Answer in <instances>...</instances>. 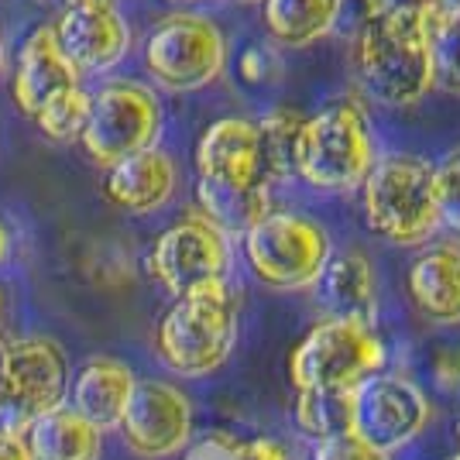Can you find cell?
I'll use <instances>...</instances> for the list:
<instances>
[{
    "instance_id": "7a4b0ae2",
    "label": "cell",
    "mask_w": 460,
    "mask_h": 460,
    "mask_svg": "<svg viewBox=\"0 0 460 460\" xmlns=\"http://www.w3.org/2000/svg\"><path fill=\"white\" fill-rule=\"evenodd\" d=\"M241 330V303L227 282L196 286L169 296V306L158 313L152 347L158 365L175 378H210L227 367Z\"/></svg>"
},
{
    "instance_id": "6da1fadb",
    "label": "cell",
    "mask_w": 460,
    "mask_h": 460,
    "mask_svg": "<svg viewBox=\"0 0 460 460\" xmlns=\"http://www.w3.org/2000/svg\"><path fill=\"white\" fill-rule=\"evenodd\" d=\"M358 76L371 100L405 111L437 86V39L426 0H388L358 31Z\"/></svg>"
},
{
    "instance_id": "ba28073f",
    "label": "cell",
    "mask_w": 460,
    "mask_h": 460,
    "mask_svg": "<svg viewBox=\"0 0 460 460\" xmlns=\"http://www.w3.org/2000/svg\"><path fill=\"white\" fill-rule=\"evenodd\" d=\"M227 39L207 14L175 11L155 21L145 39V73L169 93H196L224 76Z\"/></svg>"
},
{
    "instance_id": "9a60e30c",
    "label": "cell",
    "mask_w": 460,
    "mask_h": 460,
    "mask_svg": "<svg viewBox=\"0 0 460 460\" xmlns=\"http://www.w3.org/2000/svg\"><path fill=\"white\" fill-rule=\"evenodd\" d=\"M405 296L433 326H460V241H426L405 265Z\"/></svg>"
},
{
    "instance_id": "d4e9b609",
    "label": "cell",
    "mask_w": 460,
    "mask_h": 460,
    "mask_svg": "<svg viewBox=\"0 0 460 460\" xmlns=\"http://www.w3.org/2000/svg\"><path fill=\"white\" fill-rule=\"evenodd\" d=\"M90 100H93V93H90L83 83H76V86H69V90H62L58 96H52L31 120H35V128H39L49 141L69 145V141H79L83 128H86Z\"/></svg>"
},
{
    "instance_id": "52a82bcc",
    "label": "cell",
    "mask_w": 460,
    "mask_h": 460,
    "mask_svg": "<svg viewBox=\"0 0 460 460\" xmlns=\"http://www.w3.org/2000/svg\"><path fill=\"white\" fill-rule=\"evenodd\" d=\"M69 350L52 333H21L0 344V433H21L35 416L66 402Z\"/></svg>"
},
{
    "instance_id": "5bb4252c",
    "label": "cell",
    "mask_w": 460,
    "mask_h": 460,
    "mask_svg": "<svg viewBox=\"0 0 460 460\" xmlns=\"http://www.w3.org/2000/svg\"><path fill=\"white\" fill-rule=\"evenodd\" d=\"M52 28L79 76L107 73L131 52V24L117 7H66Z\"/></svg>"
},
{
    "instance_id": "277c9868",
    "label": "cell",
    "mask_w": 460,
    "mask_h": 460,
    "mask_svg": "<svg viewBox=\"0 0 460 460\" xmlns=\"http://www.w3.org/2000/svg\"><path fill=\"white\" fill-rule=\"evenodd\" d=\"M244 269L258 286L271 292H306L316 288L333 251L330 230L303 210L271 207L241 237Z\"/></svg>"
},
{
    "instance_id": "7c38bea8",
    "label": "cell",
    "mask_w": 460,
    "mask_h": 460,
    "mask_svg": "<svg viewBox=\"0 0 460 460\" xmlns=\"http://www.w3.org/2000/svg\"><path fill=\"white\" fill-rule=\"evenodd\" d=\"M120 443L137 460H169L190 450L196 409L182 385L169 378H137L128 409L117 422Z\"/></svg>"
},
{
    "instance_id": "4316f807",
    "label": "cell",
    "mask_w": 460,
    "mask_h": 460,
    "mask_svg": "<svg viewBox=\"0 0 460 460\" xmlns=\"http://www.w3.org/2000/svg\"><path fill=\"white\" fill-rule=\"evenodd\" d=\"M433 175H437L440 230L450 241H460V145L450 148L440 162H433Z\"/></svg>"
},
{
    "instance_id": "d590c367",
    "label": "cell",
    "mask_w": 460,
    "mask_h": 460,
    "mask_svg": "<svg viewBox=\"0 0 460 460\" xmlns=\"http://www.w3.org/2000/svg\"><path fill=\"white\" fill-rule=\"evenodd\" d=\"M429 4H437L440 11H447V14H454V18H460V0H429Z\"/></svg>"
},
{
    "instance_id": "d6a6232c",
    "label": "cell",
    "mask_w": 460,
    "mask_h": 460,
    "mask_svg": "<svg viewBox=\"0 0 460 460\" xmlns=\"http://www.w3.org/2000/svg\"><path fill=\"white\" fill-rule=\"evenodd\" d=\"M11 337V292L0 282V344Z\"/></svg>"
},
{
    "instance_id": "ffe728a7",
    "label": "cell",
    "mask_w": 460,
    "mask_h": 460,
    "mask_svg": "<svg viewBox=\"0 0 460 460\" xmlns=\"http://www.w3.org/2000/svg\"><path fill=\"white\" fill-rule=\"evenodd\" d=\"M103 429L76 412L69 402L41 412L24 429L31 460H100L103 457Z\"/></svg>"
},
{
    "instance_id": "ab89813d",
    "label": "cell",
    "mask_w": 460,
    "mask_h": 460,
    "mask_svg": "<svg viewBox=\"0 0 460 460\" xmlns=\"http://www.w3.org/2000/svg\"><path fill=\"white\" fill-rule=\"evenodd\" d=\"M447 460H460V450H454V454H450Z\"/></svg>"
},
{
    "instance_id": "44dd1931",
    "label": "cell",
    "mask_w": 460,
    "mask_h": 460,
    "mask_svg": "<svg viewBox=\"0 0 460 460\" xmlns=\"http://www.w3.org/2000/svg\"><path fill=\"white\" fill-rule=\"evenodd\" d=\"M347 11V0H261V21L282 49H306L326 39Z\"/></svg>"
},
{
    "instance_id": "1f68e13d",
    "label": "cell",
    "mask_w": 460,
    "mask_h": 460,
    "mask_svg": "<svg viewBox=\"0 0 460 460\" xmlns=\"http://www.w3.org/2000/svg\"><path fill=\"white\" fill-rule=\"evenodd\" d=\"M0 460H31V450L21 433H0Z\"/></svg>"
},
{
    "instance_id": "e0dca14e",
    "label": "cell",
    "mask_w": 460,
    "mask_h": 460,
    "mask_svg": "<svg viewBox=\"0 0 460 460\" xmlns=\"http://www.w3.org/2000/svg\"><path fill=\"white\" fill-rule=\"evenodd\" d=\"M76 83H83V76H79L76 66L66 58L52 24H41L21 41L11 93H14V103H18V111L24 117H35L52 96L76 86Z\"/></svg>"
},
{
    "instance_id": "e575fe53",
    "label": "cell",
    "mask_w": 460,
    "mask_h": 460,
    "mask_svg": "<svg viewBox=\"0 0 460 460\" xmlns=\"http://www.w3.org/2000/svg\"><path fill=\"white\" fill-rule=\"evenodd\" d=\"M66 7H117V0H66Z\"/></svg>"
},
{
    "instance_id": "83f0119b",
    "label": "cell",
    "mask_w": 460,
    "mask_h": 460,
    "mask_svg": "<svg viewBox=\"0 0 460 460\" xmlns=\"http://www.w3.org/2000/svg\"><path fill=\"white\" fill-rule=\"evenodd\" d=\"M207 447H213L224 460H299L288 443L275 437H234V433H210Z\"/></svg>"
},
{
    "instance_id": "3957f363",
    "label": "cell",
    "mask_w": 460,
    "mask_h": 460,
    "mask_svg": "<svg viewBox=\"0 0 460 460\" xmlns=\"http://www.w3.org/2000/svg\"><path fill=\"white\" fill-rule=\"evenodd\" d=\"M365 227L392 248H420L440 234L433 162L412 152L378 155L358 186Z\"/></svg>"
},
{
    "instance_id": "603a6c76",
    "label": "cell",
    "mask_w": 460,
    "mask_h": 460,
    "mask_svg": "<svg viewBox=\"0 0 460 460\" xmlns=\"http://www.w3.org/2000/svg\"><path fill=\"white\" fill-rule=\"evenodd\" d=\"M306 114L279 107L258 120V135H261V155H265V172L271 186L292 182L296 179V155H299V135H303Z\"/></svg>"
},
{
    "instance_id": "60d3db41",
    "label": "cell",
    "mask_w": 460,
    "mask_h": 460,
    "mask_svg": "<svg viewBox=\"0 0 460 460\" xmlns=\"http://www.w3.org/2000/svg\"><path fill=\"white\" fill-rule=\"evenodd\" d=\"M457 443H460V426H457Z\"/></svg>"
},
{
    "instance_id": "4fadbf2b",
    "label": "cell",
    "mask_w": 460,
    "mask_h": 460,
    "mask_svg": "<svg viewBox=\"0 0 460 460\" xmlns=\"http://www.w3.org/2000/svg\"><path fill=\"white\" fill-rule=\"evenodd\" d=\"M196 179L234 186V190H275L265 172L258 120L248 117H217L203 128L192 152Z\"/></svg>"
},
{
    "instance_id": "5b68a950",
    "label": "cell",
    "mask_w": 460,
    "mask_h": 460,
    "mask_svg": "<svg viewBox=\"0 0 460 460\" xmlns=\"http://www.w3.org/2000/svg\"><path fill=\"white\" fill-rule=\"evenodd\" d=\"M378 158L375 128L361 103L333 100L306 117L296 155V179L309 190L341 196L354 192Z\"/></svg>"
},
{
    "instance_id": "f1b7e54d",
    "label": "cell",
    "mask_w": 460,
    "mask_h": 460,
    "mask_svg": "<svg viewBox=\"0 0 460 460\" xmlns=\"http://www.w3.org/2000/svg\"><path fill=\"white\" fill-rule=\"evenodd\" d=\"M309 460H395V457H388L382 450L367 447V443L358 440L350 429H344V433H337V437H326V440L313 443Z\"/></svg>"
},
{
    "instance_id": "74e56055",
    "label": "cell",
    "mask_w": 460,
    "mask_h": 460,
    "mask_svg": "<svg viewBox=\"0 0 460 460\" xmlns=\"http://www.w3.org/2000/svg\"><path fill=\"white\" fill-rule=\"evenodd\" d=\"M172 4H203V0H172Z\"/></svg>"
},
{
    "instance_id": "30bf717a",
    "label": "cell",
    "mask_w": 460,
    "mask_h": 460,
    "mask_svg": "<svg viewBox=\"0 0 460 460\" xmlns=\"http://www.w3.org/2000/svg\"><path fill=\"white\" fill-rule=\"evenodd\" d=\"M350 433L388 457L409 450L433 422V402L420 382L399 371H375L350 395Z\"/></svg>"
},
{
    "instance_id": "2e32d148",
    "label": "cell",
    "mask_w": 460,
    "mask_h": 460,
    "mask_svg": "<svg viewBox=\"0 0 460 460\" xmlns=\"http://www.w3.org/2000/svg\"><path fill=\"white\" fill-rule=\"evenodd\" d=\"M179 192V165L165 148H145L103 169L107 203L131 217H152L165 210Z\"/></svg>"
},
{
    "instance_id": "8fae6325",
    "label": "cell",
    "mask_w": 460,
    "mask_h": 460,
    "mask_svg": "<svg viewBox=\"0 0 460 460\" xmlns=\"http://www.w3.org/2000/svg\"><path fill=\"white\" fill-rule=\"evenodd\" d=\"M145 269L165 296L227 282L234 275V237L199 210L186 213L152 241Z\"/></svg>"
},
{
    "instance_id": "8d00e7d4",
    "label": "cell",
    "mask_w": 460,
    "mask_h": 460,
    "mask_svg": "<svg viewBox=\"0 0 460 460\" xmlns=\"http://www.w3.org/2000/svg\"><path fill=\"white\" fill-rule=\"evenodd\" d=\"M230 4H261V0H230Z\"/></svg>"
},
{
    "instance_id": "f35d334b",
    "label": "cell",
    "mask_w": 460,
    "mask_h": 460,
    "mask_svg": "<svg viewBox=\"0 0 460 460\" xmlns=\"http://www.w3.org/2000/svg\"><path fill=\"white\" fill-rule=\"evenodd\" d=\"M0 66H4V35H0Z\"/></svg>"
},
{
    "instance_id": "d6986e66",
    "label": "cell",
    "mask_w": 460,
    "mask_h": 460,
    "mask_svg": "<svg viewBox=\"0 0 460 460\" xmlns=\"http://www.w3.org/2000/svg\"><path fill=\"white\" fill-rule=\"evenodd\" d=\"M316 288L330 316H354V320L375 323L378 303H382V279L367 251L354 244L333 248Z\"/></svg>"
},
{
    "instance_id": "4dcf8cb0",
    "label": "cell",
    "mask_w": 460,
    "mask_h": 460,
    "mask_svg": "<svg viewBox=\"0 0 460 460\" xmlns=\"http://www.w3.org/2000/svg\"><path fill=\"white\" fill-rule=\"evenodd\" d=\"M429 382L447 395L460 392V344H443L429 354Z\"/></svg>"
},
{
    "instance_id": "8992f818",
    "label": "cell",
    "mask_w": 460,
    "mask_h": 460,
    "mask_svg": "<svg viewBox=\"0 0 460 460\" xmlns=\"http://www.w3.org/2000/svg\"><path fill=\"white\" fill-rule=\"evenodd\" d=\"M388 367V344L378 323L354 316H330L309 326L288 354V382L309 392L350 395L375 371Z\"/></svg>"
},
{
    "instance_id": "ac0fdd59",
    "label": "cell",
    "mask_w": 460,
    "mask_h": 460,
    "mask_svg": "<svg viewBox=\"0 0 460 460\" xmlns=\"http://www.w3.org/2000/svg\"><path fill=\"white\" fill-rule=\"evenodd\" d=\"M137 385V371L117 354H90L73 365L66 402L96 422L103 433L117 429V422L128 409V399Z\"/></svg>"
},
{
    "instance_id": "7402d4cb",
    "label": "cell",
    "mask_w": 460,
    "mask_h": 460,
    "mask_svg": "<svg viewBox=\"0 0 460 460\" xmlns=\"http://www.w3.org/2000/svg\"><path fill=\"white\" fill-rule=\"evenodd\" d=\"M196 207L220 230H227L230 237H241L275 203H271V190H234V186L196 179Z\"/></svg>"
},
{
    "instance_id": "cb8c5ba5",
    "label": "cell",
    "mask_w": 460,
    "mask_h": 460,
    "mask_svg": "<svg viewBox=\"0 0 460 460\" xmlns=\"http://www.w3.org/2000/svg\"><path fill=\"white\" fill-rule=\"evenodd\" d=\"M292 422H296V429H299L309 443L337 437V433H344L347 426H350L347 395L299 388L296 399H292Z\"/></svg>"
},
{
    "instance_id": "484cf974",
    "label": "cell",
    "mask_w": 460,
    "mask_h": 460,
    "mask_svg": "<svg viewBox=\"0 0 460 460\" xmlns=\"http://www.w3.org/2000/svg\"><path fill=\"white\" fill-rule=\"evenodd\" d=\"M429 21H433V39H437V86L460 93V18L440 11L429 4Z\"/></svg>"
},
{
    "instance_id": "836d02e7",
    "label": "cell",
    "mask_w": 460,
    "mask_h": 460,
    "mask_svg": "<svg viewBox=\"0 0 460 460\" xmlns=\"http://www.w3.org/2000/svg\"><path fill=\"white\" fill-rule=\"evenodd\" d=\"M11 254H14V230L0 217V269L11 261Z\"/></svg>"
},
{
    "instance_id": "f546056e",
    "label": "cell",
    "mask_w": 460,
    "mask_h": 460,
    "mask_svg": "<svg viewBox=\"0 0 460 460\" xmlns=\"http://www.w3.org/2000/svg\"><path fill=\"white\" fill-rule=\"evenodd\" d=\"M282 73V58L271 52L269 45H248L237 58V76L251 86H265Z\"/></svg>"
},
{
    "instance_id": "9c48e42d",
    "label": "cell",
    "mask_w": 460,
    "mask_h": 460,
    "mask_svg": "<svg viewBox=\"0 0 460 460\" xmlns=\"http://www.w3.org/2000/svg\"><path fill=\"white\" fill-rule=\"evenodd\" d=\"M162 100L148 83L137 79H111L90 100V117L79 135L86 158L111 169L114 162L158 145L162 137Z\"/></svg>"
}]
</instances>
